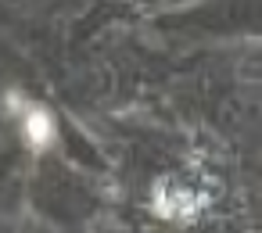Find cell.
Wrapping results in <instances>:
<instances>
[{
    "instance_id": "1",
    "label": "cell",
    "mask_w": 262,
    "mask_h": 233,
    "mask_svg": "<svg viewBox=\"0 0 262 233\" xmlns=\"http://www.w3.org/2000/svg\"><path fill=\"white\" fill-rule=\"evenodd\" d=\"M22 129H26V140H29L33 151H47V147L54 144V136H58L51 111H47V108H36V104H29V108L22 111Z\"/></svg>"
}]
</instances>
